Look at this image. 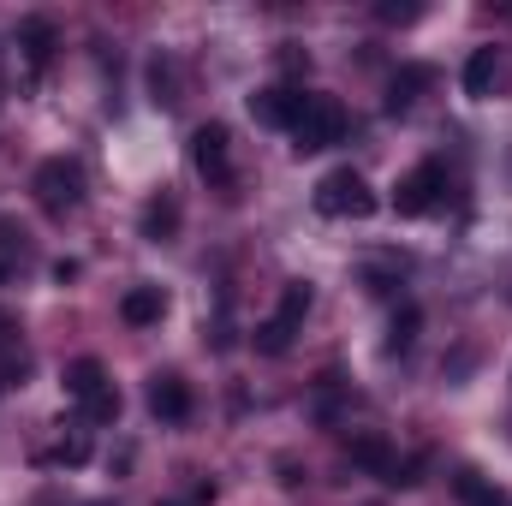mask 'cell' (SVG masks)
<instances>
[{
	"label": "cell",
	"instance_id": "cell-1",
	"mask_svg": "<svg viewBox=\"0 0 512 506\" xmlns=\"http://www.w3.org/2000/svg\"><path fill=\"white\" fill-rule=\"evenodd\" d=\"M30 197H36V209H42V215H54V221L78 215V209H84V167H78L72 155L42 161V167L30 173Z\"/></svg>",
	"mask_w": 512,
	"mask_h": 506
},
{
	"label": "cell",
	"instance_id": "cell-2",
	"mask_svg": "<svg viewBox=\"0 0 512 506\" xmlns=\"http://www.w3.org/2000/svg\"><path fill=\"white\" fill-rule=\"evenodd\" d=\"M316 209L328 221H370L376 215V191L358 167H334L322 185H316Z\"/></svg>",
	"mask_w": 512,
	"mask_h": 506
},
{
	"label": "cell",
	"instance_id": "cell-3",
	"mask_svg": "<svg viewBox=\"0 0 512 506\" xmlns=\"http://www.w3.org/2000/svg\"><path fill=\"white\" fill-rule=\"evenodd\" d=\"M340 137H346V108L334 96H310L304 114H298V126H292V149L316 155V149H334Z\"/></svg>",
	"mask_w": 512,
	"mask_h": 506
},
{
	"label": "cell",
	"instance_id": "cell-4",
	"mask_svg": "<svg viewBox=\"0 0 512 506\" xmlns=\"http://www.w3.org/2000/svg\"><path fill=\"white\" fill-rule=\"evenodd\" d=\"M191 167H197V179H209L215 191L233 185V131L221 126V120H209V126L191 131Z\"/></svg>",
	"mask_w": 512,
	"mask_h": 506
},
{
	"label": "cell",
	"instance_id": "cell-5",
	"mask_svg": "<svg viewBox=\"0 0 512 506\" xmlns=\"http://www.w3.org/2000/svg\"><path fill=\"white\" fill-rule=\"evenodd\" d=\"M441 191H447V167H441V161H417V167L393 185V215L417 221V215H429V209L441 203Z\"/></svg>",
	"mask_w": 512,
	"mask_h": 506
},
{
	"label": "cell",
	"instance_id": "cell-6",
	"mask_svg": "<svg viewBox=\"0 0 512 506\" xmlns=\"http://www.w3.org/2000/svg\"><path fill=\"white\" fill-rule=\"evenodd\" d=\"M304 90L298 84H268V90H256L251 96V114H256V126H274V131H292L298 126V114H304Z\"/></svg>",
	"mask_w": 512,
	"mask_h": 506
},
{
	"label": "cell",
	"instance_id": "cell-7",
	"mask_svg": "<svg viewBox=\"0 0 512 506\" xmlns=\"http://www.w3.org/2000/svg\"><path fill=\"white\" fill-rule=\"evenodd\" d=\"M149 411H155L161 423H185V417H191V381L173 376V370L149 376Z\"/></svg>",
	"mask_w": 512,
	"mask_h": 506
},
{
	"label": "cell",
	"instance_id": "cell-8",
	"mask_svg": "<svg viewBox=\"0 0 512 506\" xmlns=\"http://www.w3.org/2000/svg\"><path fill=\"white\" fill-rule=\"evenodd\" d=\"M340 447H346V459H352L358 471H370V477H387V471H393V447H387L376 429H352Z\"/></svg>",
	"mask_w": 512,
	"mask_h": 506
},
{
	"label": "cell",
	"instance_id": "cell-9",
	"mask_svg": "<svg viewBox=\"0 0 512 506\" xmlns=\"http://www.w3.org/2000/svg\"><path fill=\"white\" fill-rule=\"evenodd\" d=\"M60 387H66V399H78V405H96L114 381H108V370L96 364V358H72L66 364V376H60Z\"/></svg>",
	"mask_w": 512,
	"mask_h": 506
},
{
	"label": "cell",
	"instance_id": "cell-10",
	"mask_svg": "<svg viewBox=\"0 0 512 506\" xmlns=\"http://www.w3.org/2000/svg\"><path fill=\"white\" fill-rule=\"evenodd\" d=\"M161 316H167V292H161V286H149V280H143V286H131L126 298H120V322H126V328H155Z\"/></svg>",
	"mask_w": 512,
	"mask_h": 506
},
{
	"label": "cell",
	"instance_id": "cell-11",
	"mask_svg": "<svg viewBox=\"0 0 512 506\" xmlns=\"http://www.w3.org/2000/svg\"><path fill=\"white\" fill-rule=\"evenodd\" d=\"M429 84H435V66H399L393 84H387V108H393V114H411Z\"/></svg>",
	"mask_w": 512,
	"mask_h": 506
},
{
	"label": "cell",
	"instance_id": "cell-12",
	"mask_svg": "<svg viewBox=\"0 0 512 506\" xmlns=\"http://www.w3.org/2000/svg\"><path fill=\"white\" fill-rule=\"evenodd\" d=\"M54 42H60V36H54L48 18H24V24H18V48H24V66H30V72H42V66L54 60Z\"/></svg>",
	"mask_w": 512,
	"mask_h": 506
},
{
	"label": "cell",
	"instance_id": "cell-13",
	"mask_svg": "<svg viewBox=\"0 0 512 506\" xmlns=\"http://www.w3.org/2000/svg\"><path fill=\"white\" fill-rule=\"evenodd\" d=\"M453 495H459V506H512V495L507 489H495L483 471H453Z\"/></svg>",
	"mask_w": 512,
	"mask_h": 506
},
{
	"label": "cell",
	"instance_id": "cell-14",
	"mask_svg": "<svg viewBox=\"0 0 512 506\" xmlns=\"http://www.w3.org/2000/svg\"><path fill=\"white\" fill-rule=\"evenodd\" d=\"M137 227H143V239H155V245H161V239H173V233H179V197H167V191H161V197H149Z\"/></svg>",
	"mask_w": 512,
	"mask_h": 506
},
{
	"label": "cell",
	"instance_id": "cell-15",
	"mask_svg": "<svg viewBox=\"0 0 512 506\" xmlns=\"http://www.w3.org/2000/svg\"><path fill=\"white\" fill-rule=\"evenodd\" d=\"M495 72H501V54H495V48H471L465 78H459V84H465V96H477V102H483V96L495 90Z\"/></svg>",
	"mask_w": 512,
	"mask_h": 506
},
{
	"label": "cell",
	"instance_id": "cell-16",
	"mask_svg": "<svg viewBox=\"0 0 512 506\" xmlns=\"http://www.w3.org/2000/svg\"><path fill=\"white\" fill-rule=\"evenodd\" d=\"M149 96H155V108H179L185 96H179V60L173 54H155L149 60Z\"/></svg>",
	"mask_w": 512,
	"mask_h": 506
},
{
	"label": "cell",
	"instance_id": "cell-17",
	"mask_svg": "<svg viewBox=\"0 0 512 506\" xmlns=\"http://www.w3.org/2000/svg\"><path fill=\"white\" fill-rule=\"evenodd\" d=\"M24 376V340H18V316L0 310V387Z\"/></svg>",
	"mask_w": 512,
	"mask_h": 506
},
{
	"label": "cell",
	"instance_id": "cell-18",
	"mask_svg": "<svg viewBox=\"0 0 512 506\" xmlns=\"http://www.w3.org/2000/svg\"><path fill=\"white\" fill-rule=\"evenodd\" d=\"M417 328H423V310L417 304H399L393 322H387V352H411L417 346Z\"/></svg>",
	"mask_w": 512,
	"mask_h": 506
},
{
	"label": "cell",
	"instance_id": "cell-19",
	"mask_svg": "<svg viewBox=\"0 0 512 506\" xmlns=\"http://www.w3.org/2000/svg\"><path fill=\"white\" fill-rule=\"evenodd\" d=\"M292 334H298L292 322H280V316H268V322L256 328V352H262V358H286V352H292Z\"/></svg>",
	"mask_w": 512,
	"mask_h": 506
},
{
	"label": "cell",
	"instance_id": "cell-20",
	"mask_svg": "<svg viewBox=\"0 0 512 506\" xmlns=\"http://www.w3.org/2000/svg\"><path fill=\"white\" fill-rule=\"evenodd\" d=\"M310 304H316V298H310V286H304V280H292V286H286V292H280V310H274V316H280V322H292V328H298V322H304V316H310Z\"/></svg>",
	"mask_w": 512,
	"mask_h": 506
},
{
	"label": "cell",
	"instance_id": "cell-21",
	"mask_svg": "<svg viewBox=\"0 0 512 506\" xmlns=\"http://www.w3.org/2000/svg\"><path fill=\"white\" fill-rule=\"evenodd\" d=\"M84 459H90V435H84V429L60 435V441H54V453H48V465H84Z\"/></svg>",
	"mask_w": 512,
	"mask_h": 506
},
{
	"label": "cell",
	"instance_id": "cell-22",
	"mask_svg": "<svg viewBox=\"0 0 512 506\" xmlns=\"http://www.w3.org/2000/svg\"><path fill=\"white\" fill-rule=\"evenodd\" d=\"M376 18H382V24H417L423 6H393V0H387V6H376Z\"/></svg>",
	"mask_w": 512,
	"mask_h": 506
},
{
	"label": "cell",
	"instance_id": "cell-23",
	"mask_svg": "<svg viewBox=\"0 0 512 506\" xmlns=\"http://www.w3.org/2000/svg\"><path fill=\"white\" fill-rule=\"evenodd\" d=\"M0 280H6V268H0Z\"/></svg>",
	"mask_w": 512,
	"mask_h": 506
},
{
	"label": "cell",
	"instance_id": "cell-24",
	"mask_svg": "<svg viewBox=\"0 0 512 506\" xmlns=\"http://www.w3.org/2000/svg\"><path fill=\"white\" fill-rule=\"evenodd\" d=\"M102 506H108V501H102Z\"/></svg>",
	"mask_w": 512,
	"mask_h": 506
}]
</instances>
